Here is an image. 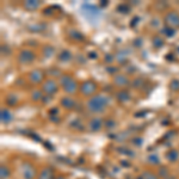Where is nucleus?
I'll list each match as a JSON object with an SVG mask.
<instances>
[{"instance_id": "obj_1", "label": "nucleus", "mask_w": 179, "mask_h": 179, "mask_svg": "<svg viewBox=\"0 0 179 179\" xmlns=\"http://www.w3.org/2000/svg\"><path fill=\"white\" fill-rule=\"evenodd\" d=\"M106 103H107V99L104 95H97L90 100L87 105H89V109L92 111H100L105 107Z\"/></svg>"}, {"instance_id": "obj_2", "label": "nucleus", "mask_w": 179, "mask_h": 179, "mask_svg": "<svg viewBox=\"0 0 179 179\" xmlns=\"http://www.w3.org/2000/svg\"><path fill=\"white\" fill-rule=\"evenodd\" d=\"M23 177L25 179H32L35 177V170L28 164L23 166Z\"/></svg>"}, {"instance_id": "obj_3", "label": "nucleus", "mask_w": 179, "mask_h": 179, "mask_svg": "<svg viewBox=\"0 0 179 179\" xmlns=\"http://www.w3.org/2000/svg\"><path fill=\"white\" fill-rule=\"evenodd\" d=\"M95 90V85L91 81H86L83 86H81V91L85 93V94H91L93 91Z\"/></svg>"}, {"instance_id": "obj_4", "label": "nucleus", "mask_w": 179, "mask_h": 179, "mask_svg": "<svg viewBox=\"0 0 179 179\" xmlns=\"http://www.w3.org/2000/svg\"><path fill=\"white\" fill-rule=\"evenodd\" d=\"M169 20V23L171 25H175V26H179V16H177L176 13H170L166 18Z\"/></svg>"}, {"instance_id": "obj_5", "label": "nucleus", "mask_w": 179, "mask_h": 179, "mask_svg": "<svg viewBox=\"0 0 179 179\" xmlns=\"http://www.w3.org/2000/svg\"><path fill=\"white\" fill-rule=\"evenodd\" d=\"M100 127H101V121L98 119V118L93 119V121L90 123V128H91L92 130H98V129H100Z\"/></svg>"}, {"instance_id": "obj_6", "label": "nucleus", "mask_w": 179, "mask_h": 179, "mask_svg": "<svg viewBox=\"0 0 179 179\" xmlns=\"http://www.w3.org/2000/svg\"><path fill=\"white\" fill-rule=\"evenodd\" d=\"M38 179H51V170L50 169H45L44 171H42L41 176Z\"/></svg>"}, {"instance_id": "obj_7", "label": "nucleus", "mask_w": 179, "mask_h": 179, "mask_svg": "<svg viewBox=\"0 0 179 179\" xmlns=\"http://www.w3.org/2000/svg\"><path fill=\"white\" fill-rule=\"evenodd\" d=\"M11 118H12V117H11V113H10L7 110H2V111H1V121H2V122H8Z\"/></svg>"}, {"instance_id": "obj_8", "label": "nucleus", "mask_w": 179, "mask_h": 179, "mask_svg": "<svg viewBox=\"0 0 179 179\" xmlns=\"http://www.w3.org/2000/svg\"><path fill=\"white\" fill-rule=\"evenodd\" d=\"M51 86L54 87V86H56L55 85V83H53V81H48L45 85H44V91L45 92H48V93H51V92H55L56 90L55 89H51Z\"/></svg>"}, {"instance_id": "obj_9", "label": "nucleus", "mask_w": 179, "mask_h": 179, "mask_svg": "<svg viewBox=\"0 0 179 179\" xmlns=\"http://www.w3.org/2000/svg\"><path fill=\"white\" fill-rule=\"evenodd\" d=\"M41 79H42V73L40 72V71H35L34 73H31V80L34 81H41Z\"/></svg>"}, {"instance_id": "obj_10", "label": "nucleus", "mask_w": 179, "mask_h": 179, "mask_svg": "<svg viewBox=\"0 0 179 179\" xmlns=\"http://www.w3.org/2000/svg\"><path fill=\"white\" fill-rule=\"evenodd\" d=\"M167 159L169 160H171V161H175V160H177L178 159V153L176 152V151H171V152H169L167 153Z\"/></svg>"}, {"instance_id": "obj_11", "label": "nucleus", "mask_w": 179, "mask_h": 179, "mask_svg": "<svg viewBox=\"0 0 179 179\" xmlns=\"http://www.w3.org/2000/svg\"><path fill=\"white\" fill-rule=\"evenodd\" d=\"M137 179H157V177L154 176V175H152L151 172H145L140 178Z\"/></svg>"}, {"instance_id": "obj_12", "label": "nucleus", "mask_w": 179, "mask_h": 179, "mask_svg": "<svg viewBox=\"0 0 179 179\" xmlns=\"http://www.w3.org/2000/svg\"><path fill=\"white\" fill-rule=\"evenodd\" d=\"M62 104H63L66 107H71V106L73 105V100H72L71 98H66V99L62 100Z\"/></svg>"}, {"instance_id": "obj_13", "label": "nucleus", "mask_w": 179, "mask_h": 179, "mask_svg": "<svg viewBox=\"0 0 179 179\" xmlns=\"http://www.w3.org/2000/svg\"><path fill=\"white\" fill-rule=\"evenodd\" d=\"M8 176V170L6 169V167H4V166H1V178H6Z\"/></svg>"}, {"instance_id": "obj_14", "label": "nucleus", "mask_w": 179, "mask_h": 179, "mask_svg": "<svg viewBox=\"0 0 179 179\" xmlns=\"http://www.w3.org/2000/svg\"><path fill=\"white\" fill-rule=\"evenodd\" d=\"M151 161H153V163H159V158H153V157H149L148 158Z\"/></svg>"}, {"instance_id": "obj_15", "label": "nucleus", "mask_w": 179, "mask_h": 179, "mask_svg": "<svg viewBox=\"0 0 179 179\" xmlns=\"http://www.w3.org/2000/svg\"><path fill=\"white\" fill-rule=\"evenodd\" d=\"M59 179H63V178H62V177H60V178H59Z\"/></svg>"}]
</instances>
